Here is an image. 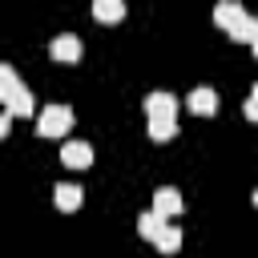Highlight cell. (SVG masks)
I'll list each match as a JSON object with an SVG mask.
<instances>
[{"label":"cell","mask_w":258,"mask_h":258,"mask_svg":"<svg viewBox=\"0 0 258 258\" xmlns=\"http://www.w3.org/2000/svg\"><path fill=\"white\" fill-rule=\"evenodd\" d=\"M0 97H4V109L16 117V113H24V117H32V93L24 89V81L16 77V69L12 64H0Z\"/></svg>","instance_id":"6da1fadb"},{"label":"cell","mask_w":258,"mask_h":258,"mask_svg":"<svg viewBox=\"0 0 258 258\" xmlns=\"http://www.w3.org/2000/svg\"><path fill=\"white\" fill-rule=\"evenodd\" d=\"M36 129H40V137H64L73 129V109L69 105H44L36 117Z\"/></svg>","instance_id":"7a4b0ae2"},{"label":"cell","mask_w":258,"mask_h":258,"mask_svg":"<svg viewBox=\"0 0 258 258\" xmlns=\"http://www.w3.org/2000/svg\"><path fill=\"white\" fill-rule=\"evenodd\" d=\"M145 113H149V121H173V113H177V97L165 93V89H157V93L145 97Z\"/></svg>","instance_id":"3957f363"},{"label":"cell","mask_w":258,"mask_h":258,"mask_svg":"<svg viewBox=\"0 0 258 258\" xmlns=\"http://www.w3.org/2000/svg\"><path fill=\"white\" fill-rule=\"evenodd\" d=\"M153 214L165 218V222H169L173 214H181V194H177L173 185H157V189H153Z\"/></svg>","instance_id":"277c9868"},{"label":"cell","mask_w":258,"mask_h":258,"mask_svg":"<svg viewBox=\"0 0 258 258\" xmlns=\"http://www.w3.org/2000/svg\"><path fill=\"white\" fill-rule=\"evenodd\" d=\"M48 52L56 56V60H64V64H73V60H81V52H85V44L73 36V32H60V36H52V44H48Z\"/></svg>","instance_id":"5b68a950"},{"label":"cell","mask_w":258,"mask_h":258,"mask_svg":"<svg viewBox=\"0 0 258 258\" xmlns=\"http://www.w3.org/2000/svg\"><path fill=\"white\" fill-rule=\"evenodd\" d=\"M189 113H198V117H210V113H218V93L210 89V85H198L194 93H189Z\"/></svg>","instance_id":"8992f818"},{"label":"cell","mask_w":258,"mask_h":258,"mask_svg":"<svg viewBox=\"0 0 258 258\" xmlns=\"http://www.w3.org/2000/svg\"><path fill=\"white\" fill-rule=\"evenodd\" d=\"M60 161L73 165V169H85V165L93 161V145H89V141H64V145H60Z\"/></svg>","instance_id":"52a82bcc"},{"label":"cell","mask_w":258,"mask_h":258,"mask_svg":"<svg viewBox=\"0 0 258 258\" xmlns=\"http://www.w3.org/2000/svg\"><path fill=\"white\" fill-rule=\"evenodd\" d=\"M52 202H56V210H77V206H81V185L56 181V185H52Z\"/></svg>","instance_id":"ba28073f"},{"label":"cell","mask_w":258,"mask_h":258,"mask_svg":"<svg viewBox=\"0 0 258 258\" xmlns=\"http://www.w3.org/2000/svg\"><path fill=\"white\" fill-rule=\"evenodd\" d=\"M242 16H246V12H242V4H238V0H218V4H214V20H218L226 32H230V28H234V20H242Z\"/></svg>","instance_id":"9c48e42d"},{"label":"cell","mask_w":258,"mask_h":258,"mask_svg":"<svg viewBox=\"0 0 258 258\" xmlns=\"http://www.w3.org/2000/svg\"><path fill=\"white\" fill-rule=\"evenodd\" d=\"M93 16L105 20V24H113V20L125 16V4H121V0H93Z\"/></svg>","instance_id":"30bf717a"},{"label":"cell","mask_w":258,"mask_h":258,"mask_svg":"<svg viewBox=\"0 0 258 258\" xmlns=\"http://www.w3.org/2000/svg\"><path fill=\"white\" fill-rule=\"evenodd\" d=\"M165 226H169V222H165V218H157L153 210H145V214L137 218V230H141V238H149V242H157V234H161Z\"/></svg>","instance_id":"8fae6325"},{"label":"cell","mask_w":258,"mask_h":258,"mask_svg":"<svg viewBox=\"0 0 258 258\" xmlns=\"http://www.w3.org/2000/svg\"><path fill=\"white\" fill-rule=\"evenodd\" d=\"M230 36H234V40H250V44H254V40H258V16H250V12H246L242 20H234Z\"/></svg>","instance_id":"7c38bea8"},{"label":"cell","mask_w":258,"mask_h":258,"mask_svg":"<svg viewBox=\"0 0 258 258\" xmlns=\"http://www.w3.org/2000/svg\"><path fill=\"white\" fill-rule=\"evenodd\" d=\"M153 246H157L161 254H177V250H181V230H177V226H165V230L157 234Z\"/></svg>","instance_id":"4fadbf2b"},{"label":"cell","mask_w":258,"mask_h":258,"mask_svg":"<svg viewBox=\"0 0 258 258\" xmlns=\"http://www.w3.org/2000/svg\"><path fill=\"white\" fill-rule=\"evenodd\" d=\"M149 137L153 141H173L177 137V121H149Z\"/></svg>","instance_id":"5bb4252c"},{"label":"cell","mask_w":258,"mask_h":258,"mask_svg":"<svg viewBox=\"0 0 258 258\" xmlns=\"http://www.w3.org/2000/svg\"><path fill=\"white\" fill-rule=\"evenodd\" d=\"M242 113H246L250 121H258V81L250 85V97H246V105H242Z\"/></svg>","instance_id":"9a60e30c"},{"label":"cell","mask_w":258,"mask_h":258,"mask_svg":"<svg viewBox=\"0 0 258 258\" xmlns=\"http://www.w3.org/2000/svg\"><path fill=\"white\" fill-rule=\"evenodd\" d=\"M8 129H12V113L4 109V117H0V137H8Z\"/></svg>","instance_id":"2e32d148"},{"label":"cell","mask_w":258,"mask_h":258,"mask_svg":"<svg viewBox=\"0 0 258 258\" xmlns=\"http://www.w3.org/2000/svg\"><path fill=\"white\" fill-rule=\"evenodd\" d=\"M250 48H254V56H258V40H254V44H250Z\"/></svg>","instance_id":"e0dca14e"},{"label":"cell","mask_w":258,"mask_h":258,"mask_svg":"<svg viewBox=\"0 0 258 258\" xmlns=\"http://www.w3.org/2000/svg\"><path fill=\"white\" fill-rule=\"evenodd\" d=\"M254 210H258V189H254Z\"/></svg>","instance_id":"ac0fdd59"}]
</instances>
